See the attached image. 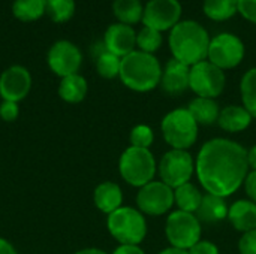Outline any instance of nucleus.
Masks as SVG:
<instances>
[{
	"instance_id": "1",
	"label": "nucleus",
	"mask_w": 256,
	"mask_h": 254,
	"mask_svg": "<svg viewBox=\"0 0 256 254\" xmlns=\"http://www.w3.org/2000/svg\"><path fill=\"white\" fill-rule=\"evenodd\" d=\"M195 171L207 193L226 198L244 184L249 174L248 150L226 138L210 139L196 156Z\"/></svg>"
},
{
	"instance_id": "2",
	"label": "nucleus",
	"mask_w": 256,
	"mask_h": 254,
	"mask_svg": "<svg viewBox=\"0 0 256 254\" xmlns=\"http://www.w3.org/2000/svg\"><path fill=\"white\" fill-rule=\"evenodd\" d=\"M210 40L212 37L206 27L194 19H182L170 30L168 36L172 58L188 66L207 60Z\"/></svg>"
},
{
	"instance_id": "3",
	"label": "nucleus",
	"mask_w": 256,
	"mask_h": 254,
	"mask_svg": "<svg viewBox=\"0 0 256 254\" xmlns=\"http://www.w3.org/2000/svg\"><path fill=\"white\" fill-rule=\"evenodd\" d=\"M162 69L164 67L154 54L135 49L122 58L118 78L129 90L147 93L160 84Z\"/></svg>"
},
{
	"instance_id": "4",
	"label": "nucleus",
	"mask_w": 256,
	"mask_h": 254,
	"mask_svg": "<svg viewBox=\"0 0 256 254\" xmlns=\"http://www.w3.org/2000/svg\"><path fill=\"white\" fill-rule=\"evenodd\" d=\"M110 235L120 246H140L147 235L144 214L132 207H122L106 217Z\"/></svg>"
},
{
	"instance_id": "5",
	"label": "nucleus",
	"mask_w": 256,
	"mask_h": 254,
	"mask_svg": "<svg viewBox=\"0 0 256 254\" xmlns=\"http://www.w3.org/2000/svg\"><path fill=\"white\" fill-rule=\"evenodd\" d=\"M156 160L150 150L129 147L118 160V172L122 178L132 187H142L153 181L156 174Z\"/></svg>"
},
{
	"instance_id": "6",
	"label": "nucleus",
	"mask_w": 256,
	"mask_h": 254,
	"mask_svg": "<svg viewBox=\"0 0 256 254\" xmlns=\"http://www.w3.org/2000/svg\"><path fill=\"white\" fill-rule=\"evenodd\" d=\"M164 139L172 150H188L198 139V123L188 108H177L168 112L160 124Z\"/></svg>"
},
{
	"instance_id": "7",
	"label": "nucleus",
	"mask_w": 256,
	"mask_h": 254,
	"mask_svg": "<svg viewBox=\"0 0 256 254\" xmlns=\"http://www.w3.org/2000/svg\"><path fill=\"white\" fill-rule=\"evenodd\" d=\"M165 235L171 247L189 252L201 241V222L195 214L177 210L166 219Z\"/></svg>"
},
{
	"instance_id": "8",
	"label": "nucleus",
	"mask_w": 256,
	"mask_h": 254,
	"mask_svg": "<svg viewBox=\"0 0 256 254\" xmlns=\"http://www.w3.org/2000/svg\"><path fill=\"white\" fill-rule=\"evenodd\" d=\"M246 54L243 40L234 33H219L210 40L207 60L222 70L237 67Z\"/></svg>"
},
{
	"instance_id": "9",
	"label": "nucleus",
	"mask_w": 256,
	"mask_h": 254,
	"mask_svg": "<svg viewBox=\"0 0 256 254\" xmlns=\"http://www.w3.org/2000/svg\"><path fill=\"white\" fill-rule=\"evenodd\" d=\"M158 171L162 183L177 189L190 181L195 172V160L188 150H170L160 159Z\"/></svg>"
},
{
	"instance_id": "10",
	"label": "nucleus",
	"mask_w": 256,
	"mask_h": 254,
	"mask_svg": "<svg viewBox=\"0 0 256 254\" xmlns=\"http://www.w3.org/2000/svg\"><path fill=\"white\" fill-rule=\"evenodd\" d=\"M226 84L225 72L208 60L190 66L189 88L198 97L214 99L222 94Z\"/></svg>"
},
{
	"instance_id": "11",
	"label": "nucleus",
	"mask_w": 256,
	"mask_h": 254,
	"mask_svg": "<svg viewBox=\"0 0 256 254\" xmlns=\"http://www.w3.org/2000/svg\"><path fill=\"white\" fill-rule=\"evenodd\" d=\"M174 204V189L162 181H150L136 193L138 210L152 217L166 214Z\"/></svg>"
},
{
	"instance_id": "12",
	"label": "nucleus",
	"mask_w": 256,
	"mask_h": 254,
	"mask_svg": "<svg viewBox=\"0 0 256 254\" xmlns=\"http://www.w3.org/2000/svg\"><path fill=\"white\" fill-rule=\"evenodd\" d=\"M46 64L51 72L60 78L78 73L82 64L81 49L70 40H56L46 52Z\"/></svg>"
},
{
	"instance_id": "13",
	"label": "nucleus",
	"mask_w": 256,
	"mask_h": 254,
	"mask_svg": "<svg viewBox=\"0 0 256 254\" xmlns=\"http://www.w3.org/2000/svg\"><path fill=\"white\" fill-rule=\"evenodd\" d=\"M182 12L183 7L178 0H148L144 6L141 22L162 33L182 21Z\"/></svg>"
},
{
	"instance_id": "14",
	"label": "nucleus",
	"mask_w": 256,
	"mask_h": 254,
	"mask_svg": "<svg viewBox=\"0 0 256 254\" xmlns=\"http://www.w3.org/2000/svg\"><path fill=\"white\" fill-rule=\"evenodd\" d=\"M32 90V75L27 67L12 64L0 75V97L2 100L16 102L24 100Z\"/></svg>"
},
{
	"instance_id": "15",
	"label": "nucleus",
	"mask_w": 256,
	"mask_h": 254,
	"mask_svg": "<svg viewBox=\"0 0 256 254\" xmlns=\"http://www.w3.org/2000/svg\"><path fill=\"white\" fill-rule=\"evenodd\" d=\"M104 45L108 52L116 54L117 57L123 58L136 48V31L132 25L114 22L108 25L104 34Z\"/></svg>"
},
{
	"instance_id": "16",
	"label": "nucleus",
	"mask_w": 256,
	"mask_h": 254,
	"mask_svg": "<svg viewBox=\"0 0 256 254\" xmlns=\"http://www.w3.org/2000/svg\"><path fill=\"white\" fill-rule=\"evenodd\" d=\"M189 78H190V66L171 58L162 69L160 85L165 93L171 96H178L189 88Z\"/></svg>"
},
{
	"instance_id": "17",
	"label": "nucleus",
	"mask_w": 256,
	"mask_h": 254,
	"mask_svg": "<svg viewBox=\"0 0 256 254\" xmlns=\"http://www.w3.org/2000/svg\"><path fill=\"white\" fill-rule=\"evenodd\" d=\"M93 201L100 213L110 216L123 207V192L118 184L112 181H104L96 186L93 192Z\"/></svg>"
},
{
	"instance_id": "18",
	"label": "nucleus",
	"mask_w": 256,
	"mask_h": 254,
	"mask_svg": "<svg viewBox=\"0 0 256 254\" xmlns=\"http://www.w3.org/2000/svg\"><path fill=\"white\" fill-rule=\"evenodd\" d=\"M228 220L238 232H250L256 229V204L252 201H237L231 205Z\"/></svg>"
},
{
	"instance_id": "19",
	"label": "nucleus",
	"mask_w": 256,
	"mask_h": 254,
	"mask_svg": "<svg viewBox=\"0 0 256 254\" xmlns=\"http://www.w3.org/2000/svg\"><path fill=\"white\" fill-rule=\"evenodd\" d=\"M252 115L249 114V111L244 106L240 105H230L226 108H224L220 111L218 124L220 126V129H224L225 132L230 133H237V132H243L246 130L250 123H252Z\"/></svg>"
},
{
	"instance_id": "20",
	"label": "nucleus",
	"mask_w": 256,
	"mask_h": 254,
	"mask_svg": "<svg viewBox=\"0 0 256 254\" xmlns=\"http://www.w3.org/2000/svg\"><path fill=\"white\" fill-rule=\"evenodd\" d=\"M228 213H230V208L226 205L225 198L206 193L196 211V217L200 222H204V223H219L228 219Z\"/></svg>"
},
{
	"instance_id": "21",
	"label": "nucleus",
	"mask_w": 256,
	"mask_h": 254,
	"mask_svg": "<svg viewBox=\"0 0 256 254\" xmlns=\"http://www.w3.org/2000/svg\"><path fill=\"white\" fill-rule=\"evenodd\" d=\"M88 91V84L86 78L80 73H74L60 79L58 96L66 103H80L86 99Z\"/></svg>"
},
{
	"instance_id": "22",
	"label": "nucleus",
	"mask_w": 256,
	"mask_h": 254,
	"mask_svg": "<svg viewBox=\"0 0 256 254\" xmlns=\"http://www.w3.org/2000/svg\"><path fill=\"white\" fill-rule=\"evenodd\" d=\"M188 111L195 118L198 126L200 124L212 126V124L218 123L219 115H220V109H219L218 102L214 99H208V97H195L189 103Z\"/></svg>"
},
{
	"instance_id": "23",
	"label": "nucleus",
	"mask_w": 256,
	"mask_h": 254,
	"mask_svg": "<svg viewBox=\"0 0 256 254\" xmlns=\"http://www.w3.org/2000/svg\"><path fill=\"white\" fill-rule=\"evenodd\" d=\"M112 13L122 24L134 25L142 21L144 4L141 0H114Z\"/></svg>"
},
{
	"instance_id": "24",
	"label": "nucleus",
	"mask_w": 256,
	"mask_h": 254,
	"mask_svg": "<svg viewBox=\"0 0 256 254\" xmlns=\"http://www.w3.org/2000/svg\"><path fill=\"white\" fill-rule=\"evenodd\" d=\"M202 196L204 195L200 192V189L192 183H186L174 189V202L178 210L184 213H196L202 202Z\"/></svg>"
},
{
	"instance_id": "25",
	"label": "nucleus",
	"mask_w": 256,
	"mask_h": 254,
	"mask_svg": "<svg viewBox=\"0 0 256 254\" xmlns=\"http://www.w3.org/2000/svg\"><path fill=\"white\" fill-rule=\"evenodd\" d=\"M204 15L216 22L228 21L236 13H238L237 0H204L202 3Z\"/></svg>"
},
{
	"instance_id": "26",
	"label": "nucleus",
	"mask_w": 256,
	"mask_h": 254,
	"mask_svg": "<svg viewBox=\"0 0 256 254\" xmlns=\"http://www.w3.org/2000/svg\"><path fill=\"white\" fill-rule=\"evenodd\" d=\"M46 0H14L12 13L21 22H33L45 15Z\"/></svg>"
},
{
	"instance_id": "27",
	"label": "nucleus",
	"mask_w": 256,
	"mask_h": 254,
	"mask_svg": "<svg viewBox=\"0 0 256 254\" xmlns=\"http://www.w3.org/2000/svg\"><path fill=\"white\" fill-rule=\"evenodd\" d=\"M240 93L243 106L256 118V67L249 69L243 75L240 82Z\"/></svg>"
},
{
	"instance_id": "28",
	"label": "nucleus",
	"mask_w": 256,
	"mask_h": 254,
	"mask_svg": "<svg viewBox=\"0 0 256 254\" xmlns=\"http://www.w3.org/2000/svg\"><path fill=\"white\" fill-rule=\"evenodd\" d=\"M75 0H46L45 13L52 22H68L75 13Z\"/></svg>"
},
{
	"instance_id": "29",
	"label": "nucleus",
	"mask_w": 256,
	"mask_h": 254,
	"mask_svg": "<svg viewBox=\"0 0 256 254\" xmlns=\"http://www.w3.org/2000/svg\"><path fill=\"white\" fill-rule=\"evenodd\" d=\"M94 63H96V70L99 76L105 79H114L120 75L122 58L112 52H108L106 49L94 58Z\"/></svg>"
},
{
	"instance_id": "30",
	"label": "nucleus",
	"mask_w": 256,
	"mask_h": 254,
	"mask_svg": "<svg viewBox=\"0 0 256 254\" xmlns=\"http://www.w3.org/2000/svg\"><path fill=\"white\" fill-rule=\"evenodd\" d=\"M162 42H164L162 33L154 30V28H150V27L144 25L136 33V46L142 52L154 54L162 46Z\"/></svg>"
},
{
	"instance_id": "31",
	"label": "nucleus",
	"mask_w": 256,
	"mask_h": 254,
	"mask_svg": "<svg viewBox=\"0 0 256 254\" xmlns=\"http://www.w3.org/2000/svg\"><path fill=\"white\" fill-rule=\"evenodd\" d=\"M130 147H136V148H150V145L154 141V133L152 130V127L146 126V124H138L130 130Z\"/></svg>"
},
{
	"instance_id": "32",
	"label": "nucleus",
	"mask_w": 256,
	"mask_h": 254,
	"mask_svg": "<svg viewBox=\"0 0 256 254\" xmlns=\"http://www.w3.org/2000/svg\"><path fill=\"white\" fill-rule=\"evenodd\" d=\"M20 117V106L16 102L2 100L0 103V118L6 123H14Z\"/></svg>"
},
{
	"instance_id": "33",
	"label": "nucleus",
	"mask_w": 256,
	"mask_h": 254,
	"mask_svg": "<svg viewBox=\"0 0 256 254\" xmlns=\"http://www.w3.org/2000/svg\"><path fill=\"white\" fill-rule=\"evenodd\" d=\"M240 254H256V229L243 234L238 243Z\"/></svg>"
},
{
	"instance_id": "34",
	"label": "nucleus",
	"mask_w": 256,
	"mask_h": 254,
	"mask_svg": "<svg viewBox=\"0 0 256 254\" xmlns=\"http://www.w3.org/2000/svg\"><path fill=\"white\" fill-rule=\"evenodd\" d=\"M238 13L249 22L256 24V0H237Z\"/></svg>"
},
{
	"instance_id": "35",
	"label": "nucleus",
	"mask_w": 256,
	"mask_h": 254,
	"mask_svg": "<svg viewBox=\"0 0 256 254\" xmlns=\"http://www.w3.org/2000/svg\"><path fill=\"white\" fill-rule=\"evenodd\" d=\"M189 254H219V249L210 241H200L196 243L189 252Z\"/></svg>"
},
{
	"instance_id": "36",
	"label": "nucleus",
	"mask_w": 256,
	"mask_h": 254,
	"mask_svg": "<svg viewBox=\"0 0 256 254\" xmlns=\"http://www.w3.org/2000/svg\"><path fill=\"white\" fill-rule=\"evenodd\" d=\"M244 189H246L249 199L256 204V171H252L248 174V177L244 180Z\"/></svg>"
},
{
	"instance_id": "37",
	"label": "nucleus",
	"mask_w": 256,
	"mask_h": 254,
	"mask_svg": "<svg viewBox=\"0 0 256 254\" xmlns=\"http://www.w3.org/2000/svg\"><path fill=\"white\" fill-rule=\"evenodd\" d=\"M112 254H146L140 246H118Z\"/></svg>"
},
{
	"instance_id": "38",
	"label": "nucleus",
	"mask_w": 256,
	"mask_h": 254,
	"mask_svg": "<svg viewBox=\"0 0 256 254\" xmlns=\"http://www.w3.org/2000/svg\"><path fill=\"white\" fill-rule=\"evenodd\" d=\"M0 254H18V252L10 241L0 237Z\"/></svg>"
},
{
	"instance_id": "39",
	"label": "nucleus",
	"mask_w": 256,
	"mask_h": 254,
	"mask_svg": "<svg viewBox=\"0 0 256 254\" xmlns=\"http://www.w3.org/2000/svg\"><path fill=\"white\" fill-rule=\"evenodd\" d=\"M248 163L252 171H256V145L248 151Z\"/></svg>"
},
{
	"instance_id": "40",
	"label": "nucleus",
	"mask_w": 256,
	"mask_h": 254,
	"mask_svg": "<svg viewBox=\"0 0 256 254\" xmlns=\"http://www.w3.org/2000/svg\"><path fill=\"white\" fill-rule=\"evenodd\" d=\"M74 254H108L106 252L100 250V249H96V247H88V249H82V250H78L76 253Z\"/></svg>"
},
{
	"instance_id": "41",
	"label": "nucleus",
	"mask_w": 256,
	"mask_h": 254,
	"mask_svg": "<svg viewBox=\"0 0 256 254\" xmlns=\"http://www.w3.org/2000/svg\"><path fill=\"white\" fill-rule=\"evenodd\" d=\"M159 254H189L186 250H180V249H174V247H168L165 250H162Z\"/></svg>"
}]
</instances>
